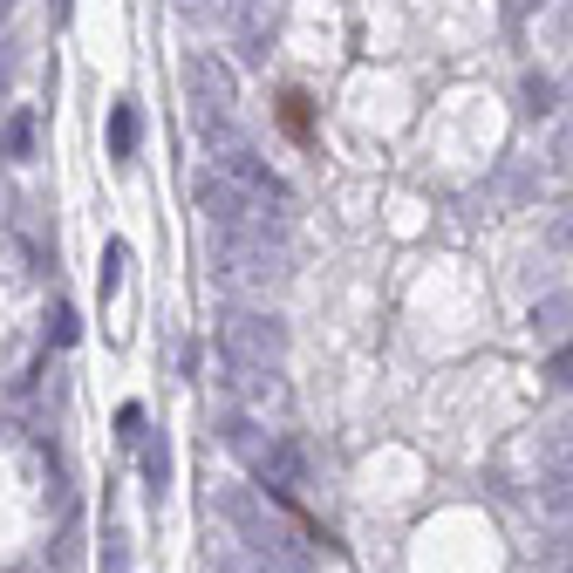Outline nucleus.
I'll use <instances>...</instances> for the list:
<instances>
[{
	"label": "nucleus",
	"mask_w": 573,
	"mask_h": 573,
	"mask_svg": "<svg viewBox=\"0 0 573 573\" xmlns=\"http://www.w3.org/2000/svg\"><path fill=\"white\" fill-rule=\"evenodd\" d=\"M226 178H232V185H246L260 205H267V198H273V205H287V185H280V178H273L253 151H226Z\"/></svg>",
	"instance_id": "nucleus-3"
},
{
	"label": "nucleus",
	"mask_w": 573,
	"mask_h": 573,
	"mask_svg": "<svg viewBox=\"0 0 573 573\" xmlns=\"http://www.w3.org/2000/svg\"><path fill=\"white\" fill-rule=\"evenodd\" d=\"M28 151H35V116L21 110L14 123H7V157H28Z\"/></svg>",
	"instance_id": "nucleus-6"
},
{
	"label": "nucleus",
	"mask_w": 573,
	"mask_h": 573,
	"mask_svg": "<svg viewBox=\"0 0 573 573\" xmlns=\"http://www.w3.org/2000/svg\"><path fill=\"white\" fill-rule=\"evenodd\" d=\"M14 7H21V0H0V21H7V14H14Z\"/></svg>",
	"instance_id": "nucleus-9"
},
{
	"label": "nucleus",
	"mask_w": 573,
	"mask_h": 573,
	"mask_svg": "<svg viewBox=\"0 0 573 573\" xmlns=\"http://www.w3.org/2000/svg\"><path fill=\"white\" fill-rule=\"evenodd\" d=\"M116 430H123V437H137V430H144V410H137V403H123V410H116Z\"/></svg>",
	"instance_id": "nucleus-8"
},
{
	"label": "nucleus",
	"mask_w": 573,
	"mask_h": 573,
	"mask_svg": "<svg viewBox=\"0 0 573 573\" xmlns=\"http://www.w3.org/2000/svg\"><path fill=\"white\" fill-rule=\"evenodd\" d=\"M130 151H137V103H116L110 110V157L130 164Z\"/></svg>",
	"instance_id": "nucleus-4"
},
{
	"label": "nucleus",
	"mask_w": 573,
	"mask_h": 573,
	"mask_svg": "<svg viewBox=\"0 0 573 573\" xmlns=\"http://www.w3.org/2000/svg\"><path fill=\"white\" fill-rule=\"evenodd\" d=\"M185 89H191V103H198L205 123H226L232 116V69L219 62V55H191L185 62Z\"/></svg>",
	"instance_id": "nucleus-2"
},
{
	"label": "nucleus",
	"mask_w": 573,
	"mask_h": 573,
	"mask_svg": "<svg viewBox=\"0 0 573 573\" xmlns=\"http://www.w3.org/2000/svg\"><path fill=\"white\" fill-rule=\"evenodd\" d=\"M219 348H226V362L253 389H267L280 376V328H273L267 314H232L226 328H219Z\"/></svg>",
	"instance_id": "nucleus-1"
},
{
	"label": "nucleus",
	"mask_w": 573,
	"mask_h": 573,
	"mask_svg": "<svg viewBox=\"0 0 573 573\" xmlns=\"http://www.w3.org/2000/svg\"><path fill=\"white\" fill-rule=\"evenodd\" d=\"M123 260H130V246H123V239H110V246H103V294L123 280Z\"/></svg>",
	"instance_id": "nucleus-7"
},
{
	"label": "nucleus",
	"mask_w": 573,
	"mask_h": 573,
	"mask_svg": "<svg viewBox=\"0 0 573 573\" xmlns=\"http://www.w3.org/2000/svg\"><path fill=\"white\" fill-rule=\"evenodd\" d=\"M144 485H151V498H164V485H171V451H164V437L144 451Z\"/></svg>",
	"instance_id": "nucleus-5"
}]
</instances>
